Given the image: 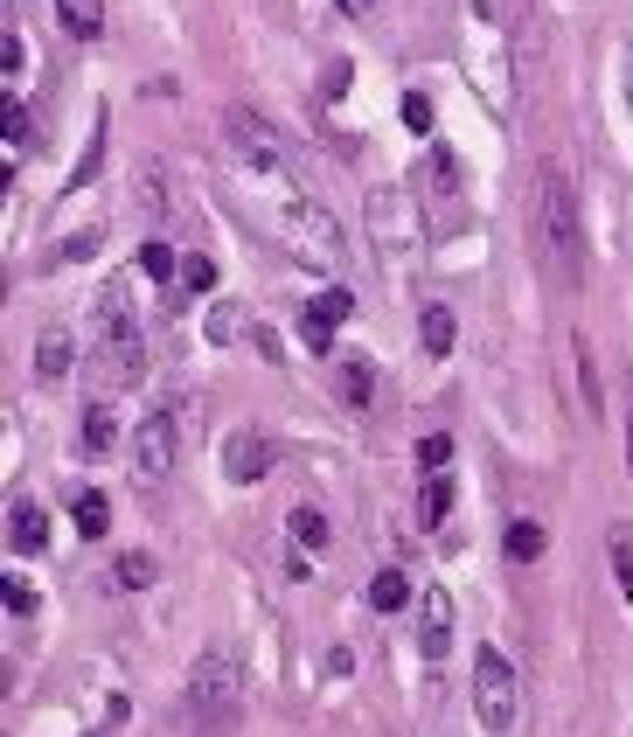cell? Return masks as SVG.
<instances>
[{
    "instance_id": "obj_1",
    "label": "cell",
    "mask_w": 633,
    "mask_h": 737,
    "mask_svg": "<svg viewBox=\"0 0 633 737\" xmlns=\"http://www.w3.org/2000/svg\"><path fill=\"white\" fill-rule=\"evenodd\" d=\"M536 223H543V251L557 265V279L577 285V272H585V230H577V189L557 161L536 168Z\"/></svg>"
},
{
    "instance_id": "obj_2",
    "label": "cell",
    "mask_w": 633,
    "mask_h": 737,
    "mask_svg": "<svg viewBox=\"0 0 633 737\" xmlns=\"http://www.w3.org/2000/svg\"><path fill=\"white\" fill-rule=\"evenodd\" d=\"M272 223H279V236L307 258V265H328V272H334L341 258H349V236H341L334 209L313 202V195H279V202H272Z\"/></svg>"
},
{
    "instance_id": "obj_3",
    "label": "cell",
    "mask_w": 633,
    "mask_h": 737,
    "mask_svg": "<svg viewBox=\"0 0 633 737\" xmlns=\"http://www.w3.org/2000/svg\"><path fill=\"white\" fill-rule=\"evenodd\" d=\"M237 709H244V668H237L230 647H202V662L189 668V717L223 730Z\"/></svg>"
},
{
    "instance_id": "obj_4",
    "label": "cell",
    "mask_w": 633,
    "mask_h": 737,
    "mask_svg": "<svg viewBox=\"0 0 633 737\" xmlns=\"http://www.w3.org/2000/svg\"><path fill=\"white\" fill-rule=\"evenodd\" d=\"M369 236H376V251L390 258V265H404V258H418V244H425V230H418V189H369Z\"/></svg>"
},
{
    "instance_id": "obj_5",
    "label": "cell",
    "mask_w": 633,
    "mask_h": 737,
    "mask_svg": "<svg viewBox=\"0 0 633 737\" xmlns=\"http://www.w3.org/2000/svg\"><path fill=\"white\" fill-rule=\"evenodd\" d=\"M223 140H230L237 161L258 168V174H285V168H293V147H285V133H279L265 112H251V104H230V112H223Z\"/></svg>"
},
{
    "instance_id": "obj_6",
    "label": "cell",
    "mask_w": 633,
    "mask_h": 737,
    "mask_svg": "<svg viewBox=\"0 0 633 737\" xmlns=\"http://www.w3.org/2000/svg\"><path fill=\"white\" fill-rule=\"evenodd\" d=\"M473 709H481V724L501 737L515 724V709H522V682H515V668H509V654L501 647H481L473 654Z\"/></svg>"
},
{
    "instance_id": "obj_7",
    "label": "cell",
    "mask_w": 633,
    "mask_h": 737,
    "mask_svg": "<svg viewBox=\"0 0 633 737\" xmlns=\"http://www.w3.org/2000/svg\"><path fill=\"white\" fill-rule=\"evenodd\" d=\"M174 460H181V425L168 411L140 417V425H133V473H140V481H168Z\"/></svg>"
},
{
    "instance_id": "obj_8",
    "label": "cell",
    "mask_w": 633,
    "mask_h": 737,
    "mask_svg": "<svg viewBox=\"0 0 633 737\" xmlns=\"http://www.w3.org/2000/svg\"><path fill=\"white\" fill-rule=\"evenodd\" d=\"M418 202H432V209H453L466 195V168H460V153L453 147H425V161H418Z\"/></svg>"
},
{
    "instance_id": "obj_9",
    "label": "cell",
    "mask_w": 633,
    "mask_h": 737,
    "mask_svg": "<svg viewBox=\"0 0 633 737\" xmlns=\"http://www.w3.org/2000/svg\"><path fill=\"white\" fill-rule=\"evenodd\" d=\"M445 647H453V592L425 585L418 592V654H425V662H445Z\"/></svg>"
},
{
    "instance_id": "obj_10",
    "label": "cell",
    "mask_w": 633,
    "mask_h": 737,
    "mask_svg": "<svg viewBox=\"0 0 633 737\" xmlns=\"http://www.w3.org/2000/svg\"><path fill=\"white\" fill-rule=\"evenodd\" d=\"M272 460H279V445L265 438V432H237L230 445H223V473H230V481H265V473H272Z\"/></svg>"
},
{
    "instance_id": "obj_11",
    "label": "cell",
    "mask_w": 633,
    "mask_h": 737,
    "mask_svg": "<svg viewBox=\"0 0 633 737\" xmlns=\"http://www.w3.org/2000/svg\"><path fill=\"white\" fill-rule=\"evenodd\" d=\"M349 313H355V293H349V285H328V293H321V300H313V306L300 313V334H307V349H328V341H334V327L349 321Z\"/></svg>"
},
{
    "instance_id": "obj_12",
    "label": "cell",
    "mask_w": 633,
    "mask_h": 737,
    "mask_svg": "<svg viewBox=\"0 0 633 737\" xmlns=\"http://www.w3.org/2000/svg\"><path fill=\"white\" fill-rule=\"evenodd\" d=\"M112 334H133V279H104L98 293V341Z\"/></svg>"
},
{
    "instance_id": "obj_13",
    "label": "cell",
    "mask_w": 633,
    "mask_h": 737,
    "mask_svg": "<svg viewBox=\"0 0 633 737\" xmlns=\"http://www.w3.org/2000/svg\"><path fill=\"white\" fill-rule=\"evenodd\" d=\"M70 362H77L70 327H42V341H36V376H42V383H63V376H70Z\"/></svg>"
},
{
    "instance_id": "obj_14",
    "label": "cell",
    "mask_w": 633,
    "mask_h": 737,
    "mask_svg": "<svg viewBox=\"0 0 633 737\" xmlns=\"http://www.w3.org/2000/svg\"><path fill=\"white\" fill-rule=\"evenodd\" d=\"M104 376H112V383H140V376H147L140 327H133V334H112V341H104Z\"/></svg>"
},
{
    "instance_id": "obj_15",
    "label": "cell",
    "mask_w": 633,
    "mask_h": 737,
    "mask_svg": "<svg viewBox=\"0 0 633 737\" xmlns=\"http://www.w3.org/2000/svg\"><path fill=\"white\" fill-rule=\"evenodd\" d=\"M133 202L147 209L153 223H168V209H174V195H168V174H161V161H140L133 168Z\"/></svg>"
},
{
    "instance_id": "obj_16",
    "label": "cell",
    "mask_w": 633,
    "mask_h": 737,
    "mask_svg": "<svg viewBox=\"0 0 633 737\" xmlns=\"http://www.w3.org/2000/svg\"><path fill=\"white\" fill-rule=\"evenodd\" d=\"M8 543L21 549V557H36V549L49 543V515H42L36 502H14V508H8Z\"/></svg>"
},
{
    "instance_id": "obj_17",
    "label": "cell",
    "mask_w": 633,
    "mask_h": 737,
    "mask_svg": "<svg viewBox=\"0 0 633 737\" xmlns=\"http://www.w3.org/2000/svg\"><path fill=\"white\" fill-rule=\"evenodd\" d=\"M334 390H341V404H369L376 397V362H362V355H349V362H334Z\"/></svg>"
},
{
    "instance_id": "obj_18",
    "label": "cell",
    "mask_w": 633,
    "mask_h": 737,
    "mask_svg": "<svg viewBox=\"0 0 633 737\" xmlns=\"http://www.w3.org/2000/svg\"><path fill=\"white\" fill-rule=\"evenodd\" d=\"M57 21H63V36L98 42L104 36V0H57Z\"/></svg>"
},
{
    "instance_id": "obj_19",
    "label": "cell",
    "mask_w": 633,
    "mask_h": 737,
    "mask_svg": "<svg viewBox=\"0 0 633 737\" xmlns=\"http://www.w3.org/2000/svg\"><path fill=\"white\" fill-rule=\"evenodd\" d=\"M445 515H453V481H445V466H432L425 487H418V522H425V529H439Z\"/></svg>"
},
{
    "instance_id": "obj_20",
    "label": "cell",
    "mask_w": 633,
    "mask_h": 737,
    "mask_svg": "<svg viewBox=\"0 0 633 737\" xmlns=\"http://www.w3.org/2000/svg\"><path fill=\"white\" fill-rule=\"evenodd\" d=\"M119 445V417H112V404H91L84 411V460H104Z\"/></svg>"
},
{
    "instance_id": "obj_21",
    "label": "cell",
    "mask_w": 633,
    "mask_h": 737,
    "mask_svg": "<svg viewBox=\"0 0 633 737\" xmlns=\"http://www.w3.org/2000/svg\"><path fill=\"white\" fill-rule=\"evenodd\" d=\"M285 536H293V549H328V515L313 502H300L293 515H285Z\"/></svg>"
},
{
    "instance_id": "obj_22",
    "label": "cell",
    "mask_w": 633,
    "mask_h": 737,
    "mask_svg": "<svg viewBox=\"0 0 633 737\" xmlns=\"http://www.w3.org/2000/svg\"><path fill=\"white\" fill-rule=\"evenodd\" d=\"M501 549H509V564H536V557H543V522L515 515V522H509V536H501Z\"/></svg>"
},
{
    "instance_id": "obj_23",
    "label": "cell",
    "mask_w": 633,
    "mask_h": 737,
    "mask_svg": "<svg viewBox=\"0 0 633 737\" xmlns=\"http://www.w3.org/2000/svg\"><path fill=\"white\" fill-rule=\"evenodd\" d=\"M153 577H161V564H153L147 549H125V557L112 564V585H119V592H147Z\"/></svg>"
},
{
    "instance_id": "obj_24",
    "label": "cell",
    "mask_w": 633,
    "mask_h": 737,
    "mask_svg": "<svg viewBox=\"0 0 633 737\" xmlns=\"http://www.w3.org/2000/svg\"><path fill=\"white\" fill-rule=\"evenodd\" d=\"M369 605H376V613H404V605H411V577H404V571H376Z\"/></svg>"
},
{
    "instance_id": "obj_25",
    "label": "cell",
    "mask_w": 633,
    "mask_h": 737,
    "mask_svg": "<svg viewBox=\"0 0 633 737\" xmlns=\"http://www.w3.org/2000/svg\"><path fill=\"white\" fill-rule=\"evenodd\" d=\"M453 334H460L453 306H425V349H432V355H445V349H453Z\"/></svg>"
},
{
    "instance_id": "obj_26",
    "label": "cell",
    "mask_w": 633,
    "mask_h": 737,
    "mask_svg": "<svg viewBox=\"0 0 633 737\" xmlns=\"http://www.w3.org/2000/svg\"><path fill=\"white\" fill-rule=\"evenodd\" d=\"M77 529L104 536V529H112V502H104V494H77Z\"/></svg>"
},
{
    "instance_id": "obj_27",
    "label": "cell",
    "mask_w": 633,
    "mask_h": 737,
    "mask_svg": "<svg viewBox=\"0 0 633 737\" xmlns=\"http://www.w3.org/2000/svg\"><path fill=\"white\" fill-rule=\"evenodd\" d=\"M140 272L147 279H181V258L168 244H140Z\"/></svg>"
},
{
    "instance_id": "obj_28",
    "label": "cell",
    "mask_w": 633,
    "mask_h": 737,
    "mask_svg": "<svg viewBox=\"0 0 633 737\" xmlns=\"http://www.w3.org/2000/svg\"><path fill=\"white\" fill-rule=\"evenodd\" d=\"M0 592H8V613H14V619H29V613H36V585H29V577H14V571H8V577H0Z\"/></svg>"
},
{
    "instance_id": "obj_29",
    "label": "cell",
    "mask_w": 633,
    "mask_h": 737,
    "mask_svg": "<svg viewBox=\"0 0 633 737\" xmlns=\"http://www.w3.org/2000/svg\"><path fill=\"white\" fill-rule=\"evenodd\" d=\"M181 285H189V293H209V285H217V265H209L202 251H189L181 258Z\"/></svg>"
},
{
    "instance_id": "obj_30",
    "label": "cell",
    "mask_w": 633,
    "mask_h": 737,
    "mask_svg": "<svg viewBox=\"0 0 633 737\" xmlns=\"http://www.w3.org/2000/svg\"><path fill=\"white\" fill-rule=\"evenodd\" d=\"M404 125L411 133H432V98L425 91H404Z\"/></svg>"
},
{
    "instance_id": "obj_31",
    "label": "cell",
    "mask_w": 633,
    "mask_h": 737,
    "mask_svg": "<svg viewBox=\"0 0 633 737\" xmlns=\"http://www.w3.org/2000/svg\"><path fill=\"white\" fill-rule=\"evenodd\" d=\"M577 390H585V411H599V383H592V349H585V341H577Z\"/></svg>"
},
{
    "instance_id": "obj_32",
    "label": "cell",
    "mask_w": 633,
    "mask_h": 737,
    "mask_svg": "<svg viewBox=\"0 0 633 737\" xmlns=\"http://www.w3.org/2000/svg\"><path fill=\"white\" fill-rule=\"evenodd\" d=\"M418 460H425V466H445V460H453V438H445V432L418 438Z\"/></svg>"
},
{
    "instance_id": "obj_33",
    "label": "cell",
    "mask_w": 633,
    "mask_h": 737,
    "mask_svg": "<svg viewBox=\"0 0 633 737\" xmlns=\"http://www.w3.org/2000/svg\"><path fill=\"white\" fill-rule=\"evenodd\" d=\"M613 571H620V585L633 598V549H626V529H613Z\"/></svg>"
},
{
    "instance_id": "obj_34",
    "label": "cell",
    "mask_w": 633,
    "mask_h": 737,
    "mask_svg": "<svg viewBox=\"0 0 633 737\" xmlns=\"http://www.w3.org/2000/svg\"><path fill=\"white\" fill-rule=\"evenodd\" d=\"M209 341H237V306H217V313H209Z\"/></svg>"
},
{
    "instance_id": "obj_35",
    "label": "cell",
    "mask_w": 633,
    "mask_h": 737,
    "mask_svg": "<svg viewBox=\"0 0 633 737\" xmlns=\"http://www.w3.org/2000/svg\"><path fill=\"white\" fill-rule=\"evenodd\" d=\"M0 49H8V84H14V77H21V57H29V42H21V29H8V42H0Z\"/></svg>"
},
{
    "instance_id": "obj_36",
    "label": "cell",
    "mask_w": 633,
    "mask_h": 737,
    "mask_svg": "<svg viewBox=\"0 0 633 737\" xmlns=\"http://www.w3.org/2000/svg\"><path fill=\"white\" fill-rule=\"evenodd\" d=\"M334 8H341V14H349V21H362L369 8H376V0H334Z\"/></svg>"
},
{
    "instance_id": "obj_37",
    "label": "cell",
    "mask_w": 633,
    "mask_h": 737,
    "mask_svg": "<svg viewBox=\"0 0 633 737\" xmlns=\"http://www.w3.org/2000/svg\"><path fill=\"white\" fill-rule=\"evenodd\" d=\"M626 112H633V49H626Z\"/></svg>"
},
{
    "instance_id": "obj_38",
    "label": "cell",
    "mask_w": 633,
    "mask_h": 737,
    "mask_svg": "<svg viewBox=\"0 0 633 737\" xmlns=\"http://www.w3.org/2000/svg\"><path fill=\"white\" fill-rule=\"evenodd\" d=\"M626 473H633V417H626Z\"/></svg>"
}]
</instances>
